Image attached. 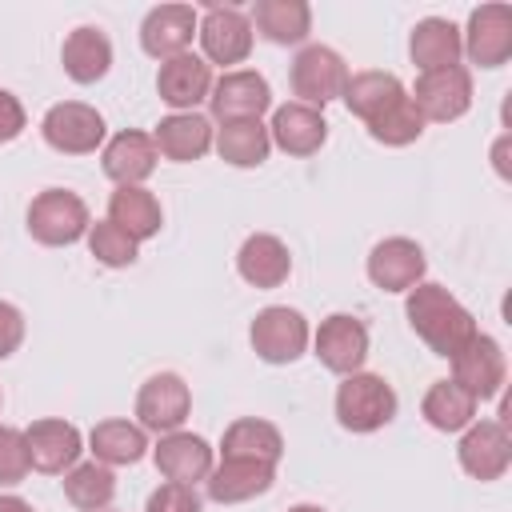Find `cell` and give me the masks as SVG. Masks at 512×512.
<instances>
[{"mask_svg":"<svg viewBox=\"0 0 512 512\" xmlns=\"http://www.w3.org/2000/svg\"><path fill=\"white\" fill-rule=\"evenodd\" d=\"M404 316L412 324V332L444 360H452L480 328L472 320V312L444 288L432 280H420L416 288L404 292Z\"/></svg>","mask_w":512,"mask_h":512,"instance_id":"obj_1","label":"cell"},{"mask_svg":"<svg viewBox=\"0 0 512 512\" xmlns=\"http://www.w3.org/2000/svg\"><path fill=\"white\" fill-rule=\"evenodd\" d=\"M92 228V216H88V204L68 192V188H44L32 204H28V236L36 244H48V248H68L76 240H84Z\"/></svg>","mask_w":512,"mask_h":512,"instance_id":"obj_2","label":"cell"},{"mask_svg":"<svg viewBox=\"0 0 512 512\" xmlns=\"http://www.w3.org/2000/svg\"><path fill=\"white\" fill-rule=\"evenodd\" d=\"M396 416V392L376 372H352L336 388V420L348 432H376Z\"/></svg>","mask_w":512,"mask_h":512,"instance_id":"obj_3","label":"cell"},{"mask_svg":"<svg viewBox=\"0 0 512 512\" xmlns=\"http://www.w3.org/2000/svg\"><path fill=\"white\" fill-rule=\"evenodd\" d=\"M344 84H348V64L336 48L328 44H304L292 60V92H296V104H308V108H324L332 100L344 96Z\"/></svg>","mask_w":512,"mask_h":512,"instance_id":"obj_4","label":"cell"},{"mask_svg":"<svg viewBox=\"0 0 512 512\" xmlns=\"http://www.w3.org/2000/svg\"><path fill=\"white\" fill-rule=\"evenodd\" d=\"M104 116L84 104V100H60L44 112L40 120V136L52 152H64V156H88L104 144Z\"/></svg>","mask_w":512,"mask_h":512,"instance_id":"obj_5","label":"cell"},{"mask_svg":"<svg viewBox=\"0 0 512 512\" xmlns=\"http://www.w3.org/2000/svg\"><path fill=\"white\" fill-rule=\"evenodd\" d=\"M248 340H252V352L264 360V364H292L304 356L312 332H308V320L288 308V304H268L256 312L252 328H248Z\"/></svg>","mask_w":512,"mask_h":512,"instance_id":"obj_6","label":"cell"},{"mask_svg":"<svg viewBox=\"0 0 512 512\" xmlns=\"http://www.w3.org/2000/svg\"><path fill=\"white\" fill-rule=\"evenodd\" d=\"M408 100L416 104V112L436 124L460 120L472 108V72L468 68H440V72H420V80L412 84Z\"/></svg>","mask_w":512,"mask_h":512,"instance_id":"obj_7","label":"cell"},{"mask_svg":"<svg viewBox=\"0 0 512 512\" xmlns=\"http://www.w3.org/2000/svg\"><path fill=\"white\" fill-rule=\"evenodd\" d=\"M460 56L480 68H500L512 56V8L508 4H480L472 8L460 32Z\"/></svg>","mask_w":512,"mask_h":512,"instance_id":"obj_8","label":"cell"},{"mask_svg":"<svg viewBox=\"0 0 512 512\" xmlns=\"http://www.w3.org/2000/svg\"><path fill=\"white\" fill-rule=\"evenodd\" d=\"M188 412H192V392L176 372H156L136 392V420L144 432H156V436L176 432L184 428Z\"/></svg>","mask_w":512,"mask_h":512,"instance_id":"obj_9","label":"cell"},{"mask_svg":"<svg viewBox=\"0 0 512 512\" xmlns=\"http://www.w3.org/2000/svg\"><path fill=\"white\" fill-rule=\"evenodd\" d=\"M456 460L472 480H500L512 464V436L504 420H472L456 444Z\"/></svg>","mask_w":512,"mask_h":512,"instance_id":"obj_10","label":"cell"},{"mask_svg":"<svg viewBox=\"0 0 512 512\" xmlns=\"http://www.w3.org/2000/svg\"><path fill=\"white\" fill-rule=\"evenodd\" d=\"M208 108H212V120H220V124H228V120H260L272 108V88H268V80L260 72L232 68L220 80H212Z\"/></svg>","mask_w":512,"mask_h":512,"instance_id":"obj_11","label":"cell"},{"mask_svg":"<svg viewBox=\"0 0 512 512\" xmlns=\"http://www.w3.org/2000/svg\"><path fill=\"white\" fill-rule=\"evenodd\" d=\"M504 376H508L504 348H500L492 336H484V332H476V336L452 356V380H456L476 404L500 396Z\"/></svg>","mask_w":512,"mask_h":512,"instance_id":"obj_12","label":"cell"},{"mask_svg":"<svg viewBox=\"0 0 512 512\" xmlns=\"http://www.w3.org/2000/svg\"><path fill=\"white\" fill-rule=\"evenodd\" d=\"M200 48H204V60L208 64H244L248 52H252V20L232 8V4H212L204 16H200Z\"/></svg>","mask_w":512,"mask_h":512,"instance_id":"obj_13","label":"cell"},{"mask_svg":"<svg viewBox=\"0 0 512 512\" xmlns=\"http://www.w3.org/2000/svg\"><path fill=\"white\" fill-rule=\"evenodd\" d=\"M312 348H316V360L328 372L352 376L368 360V328H364V320H356L348 312H332L328 320H320V328L312 336Z\"/></svg>","mask_w":512,"mask_h":512,"instance_id":"obj_14","label":"cell"},{"mask_svg":"<svg viewBox=\"0 0 512 512\" xmlns=\"http://www.w3.org/2000/svg\"><path fill=\"white\" fill-rule=\"evenodd\" d=\"M24 444H28V460L36 472H48V476H64L80 452H84V436L76 424L68 420H56V416H44V420H32L24 428Z\"/></svg>","mask_w":512,"mask_h":512,"instance_id":"obj_15","label":"cell"},{"mask_svg":"<svg viewBox=\"0 0 512 512\" xmlns=\"http://www.w3.org/2000/svg\"><path fill=\"white\" fill-rule=\"evenodd\" d=\"M152 460H156V472H160L164 480H172V484H192V488H196V480H208V472H212V464H216V452H212V444H208L204 436L176 428V432H164V436L156 440Z\"/></svg>","mask_w":512,"mask_h":512,"instance_id":"obj_16","label":"cell"},{"mask_svg":"<svg viewBox=\"0 0 512 512\" xmlns=\"http://www.w3.org/2000/svg\"><path fill=\"white\" fill-rule=\"evenodd\" d=\"M196 28H200V16L192 4H156L140 20V48L152 60H172L192 48Z\"/></svg>","mask_w":512,"mask_h":512,"instance_id":"obj_17","label":"cell"},{"mask_svg":"<svg viewBox=\"0 0 512 512\" xmlns=\"http://www.w3.org/2000/svg\"><path fill=\"white\" fill-rule=\"evenodd\" d=\"M424 248L408 236H388L368 252V280L380 292H408L424 280Z\"/></svg>","mask_w":512,"mask_h":512,"instance_id":"obj_18","label":"cell"},{"mask_svg":"<svg viewBox=\"0 0 512 512\" xmlns=\"http://www.w3.org/2000/svg\"><path fill=\"white\" fill-rule=\"evenodd\" d=\"M156 92L168 108L176 112H196L200 100H208L212 92V64L196 52H180L172 60H160L156 72Z\"/></svg>","mask_w":512,"mask_h":512,"instance_id":"obj_19","label":"cell"},{"mask_svg":"<svg viewBox=\"0 0 512 512\" xmlns=\"http://www.w3.org/2000/svg\"><path fill=\"white\" fill-rule=\"evenodd\" d=\"M156 160H160V152H156L152 136H148V132H136V128L116 132V136L104 144V156H100L104 176H108L116 188L144 184V180L156 172Z\"/></svg>","mask_w":512,"mask_h":512,"instance_id":"obj_20","label":"cell"},{"mask_svg":"<svg viewBox=\"0 0 512 512\" xmlns=\"http://www.w3.org/2000/svg\"><path fill=\"white\" fill-rule=\"evenodd\" d=\"M268 140L288 152V156H312L324 148L328 140V120L320 108H308V104H280L272 112V124H268Z\"/></svg>","mask_w":512,"mask_h":512,"instance_id":"obj_21","label":"cell"},{"mask_svg":"<svg viewBox=\"0 0 512 512\" xmlns=\"http://www.w3.org/2000/svg\"><path fill=\"white\" fill-rule=\"evenodd\" d=\"M272 480H276V464H264V460H220V464H212V472L204 480V492L216 504H240V500L264 496L272 488Z\"/></svg>","mask_w":512,"mask_h":512,"instance_id":"obj_22","label":"cell"},{"mask_svg":"<svg viewBox=\"0 0 512 512\" xmlns=\"http://www.w3.org/2000/svg\"><path fill=\"white\" fill-rule=\"evenodd\" d=\"M236 272L252 288H280L292 276L288 244L280 236H272V232H252L236 252Z\"/></svg>","mask_w":512,"mask_h":512,"instance_id":"obj_23","label":"cell"},{"mask_svg":"<svg viewBox=\"0 0 512 512\" xmlns=\"http://www.w3.org/2000/svg\"><path fill=\"white\" fill-rule=\"evenodd\" d=\"M212 136H216V128H212L208 116H200V112H172V116H164L156 124L152 144H156L160 156H168L176 164H188V160H200L212 148Z\"/></svg>","mask_w":512,"mask_h":512,"instance_id":"obj_24","label":"cell"},{"mask_svg":"<svg viewBox=\"0 0 512 512\" xmlns=\"http://www.w3.org/2000/svg\"><path fill=\"white\" fill-rule=\"evenodd\" d=\"M60 64L68 72V80L76 84H96L108 76L112 68V40L92 28V24H80L64 36V48H60Z\"/></svg>","mask_w":512,"mask_h":512,"instance_id":"obj_25","label":"cell"},{"mask_svg":"<svg viewBox=\"0 0 512 512\" xmlns=\"http://www.w3.org/2000/svg\"><path fill=\"white\" fill-rule=\"evenodd\" d=\"M408 56L420 72H440L460 64V28L444 16H424L416 20L408 36Z\"/></svg>","mask_w":512,"mask_h":512,"instance_id":"obj_26","label":"cell"},{"mask_svg":"<svg viewBox=\"0 0 512 512\" xmlns=\"http://www.w3.org/2000/svg\"><path fill=\"white\" fill-rule=\"evenodd\" d=\"M220 456L224 460H264V464H276L284 456V436H280L276 424L244 416V420H232L224 428Z\"/></svg>","mask_w":512,"mask_h":512,"instance_id":"obj_27","label":"cell"},{"mask_svg":"<svg viewBox=\"0 0 512 512\" xmlns=\"http://www.w3.org/2000/svg\"><path fill=\"white\" fill-rule=\"evenodd\" d=\"M108 220L116 228H124L136 244L152 240L164 224V212H160V200L144 188V184H132V188H116L108 196Z\"/></svg>","mask_w":512,"mask_h":512,"instance_id":"obj_28","label":"cell"},{"mask_svg":"<svg viewBox=\"0 0 512 512\" xmlns=\"http://www.w3.org/2000/svg\"><path fill=\"white\" fill-rule=\"evenodd\" d=\"M212 148L232 168H260L268 160V152H272L268 124H260V120H228V124L216 128Z\"/></svg>","mask_w":512,"mask_h":512,"instance_id":"obj_29","label":"cell"},{"mask_svg":"<svg viewBox=\"0 0 512 512\" xmlns=\"http://www.w3.org/2000/svg\"><path fill=\"white\" fill-rule=\"evenodd\" d=\"M88 448H92V460H100L108 468L136 464L148 452V432L140 424H132V420H100L88 432Z\"/></svg>","mask_w":512,"mask_h":512,"instance_id":"obj_30","label":"cell"},{"mask_svg":"<svg viewBox=\"0 0 512 512\" xmlns=\"http://www.w3.org/2000/svg\"><path fill=\"white\" fill-rule=\"evenodd\" d=\"M252 24L268 44H300L312 32V8L304 0H260Z\"/></svg>","mask_w":512,"mask_h":512,"instance_id":"obj_31","label":"cell"},{"mask_svg":"<svg viewBox=\"0 0 512 512\" xmlns=\"http://www.w3.org/2000/svg\"><path fill=\"white\" fill-rule=\"evenodd\" d=\"M404 96V84H400V76H392V72H380V68H368V72H356V76H348V84H344V104H348V112L352 116H360L364 124L372 120V116H380L392 100H400Z\"/></svg>","mask_w":512,"mask_h":512,"instance_id":"obj_32","label":"cell"},{"mask_svg":"<svg viewBox=\"0 0 512 512\" xmlns=\"http://www.w3.org/2000/svg\"><path fill=\"white\" fill-rule=\"evenodd\" d=\"M420 416L436 432H464L476 420V400L456 380H436L420 400Z\"/></svg>","mask_w":512,"mask_h":512,"instance_id":"obj_33","label":"cell"},{"mask_svg":"<svg viewBox=\"0 0 512 512\" xmlns=\"http://www.w3.org/2000/svg\"><path fill=\"white\" fill-rule=\"evenodd\" d=\"M64 496L72 508L80 512H104L116 496V476L108 464L100 460H84V464H72L64 472Z\"/></svg>","mask_w":512,"mask_h":512,"instance_id":"obj_34","label":"cell"},{"mask_svg":"<svg viewBox=\"0 0 512 512\" xmlns=\"http://www.w3.org/2000/svg\"><path fill=\"white\" fill-rule=\"evenodd\" d=\"M420 132H424V116L416 112V104L408 100V92L400 100H392L380 116L368 120V136L376 144H388V148H404V144L420 140Z\"/></svg>","mask_w":512,"mask_h":512,"instance_id":"obj_35","label":"cell"},{"mask_svg":"<svg viewBox=\"0 0 512 512\" xmlns=\"http://www.w3.org/2000/svg\"><path fill=\"white\" fill-rule=\"evenodd\" d=\"M84 240H88V252H92L100 264H108V268H128V264L140 256V244H136L124 228H116L112 220H96Z\"/></svg>","mask_w":512,"mask_h":512,"instance_id":"obj_36","label":"cell"},{"mask_svg":"<svg viewBox=\"0 0 512 512\" xmlns=\"http://www.w3.org/2000/svg\"><path fill=\"white\" fill-rule=\"evenodd\" d=\"M32 472V460H28V444H24V432L20 428H8L0 424V484H20L24 476Z\"/></svg>","mask_w":512,"mask_h":512,"instance_id":"obj_37","label":"cell"},{"mask_svg":"<svg viewBox=\"0 0 512 512\" xmlns=\"http://www.w3.org/2000/svg\"><path fill=\"white\" fill-rule=\"evenodd\" d=\"M144 512H200V492H196L192 484H172V480H164V484L148 496Z\"/></svg>","mask_w":512,"mask_h":512,"instance_id":"obj_38","label":"cell"},{"mask_svg":"<svg viewBox=\"0 0 512 512\" xmlns=\"http://www.w3.org/2000/svg\"><path fill=\"white\" fill-rule=\"evenodd\" d=\"M24 344V316L16 304L0 300V360H8Z\"/></svg>","mask_w":512,"mask_h":512,"instance_id":"obj_39","label":"cell"},{"mask_svg":"<svg viewBox=\"0 0 512 512\" xmlns=\"http://www.w3.org/2000/svg\"><path fill=\"white\" fill-rule=\"evenodd\" d=\"M24 124H28V116H24L20 96H12L8 88H0V144L16 140L24 132Z\"/></svg>","mask_w":512,"mask_h":512,"instance_id":"obj_40","label":"cell"},{"mask_svg":"<svg viewBox=\"0 0 512 512\" xmlns=\"http://www.w3.org/2000/svg\"><path fill=\"white\" fill-rule=\"evenodd\" d=\"M0 512H36V508H32L24 496H12V492H8V496H0Z\"/></svg>","mask_w":512,"mask_h":512,"instance_id":"obj_41","label":"cell"},{"mask_svg":"<svg viewBox=\"0 0 512 512\" xmlns=\"http://www.w3.org/2000/svg\"><path fill=\"white\" fill-rule=\"evenodd\" d=\"M288 512H324V508H320V504H292Z\"/></svg>","mask_w":512,"mask_h":512,"instance_id":"obj_42","label":"cell"}]
</instances>
